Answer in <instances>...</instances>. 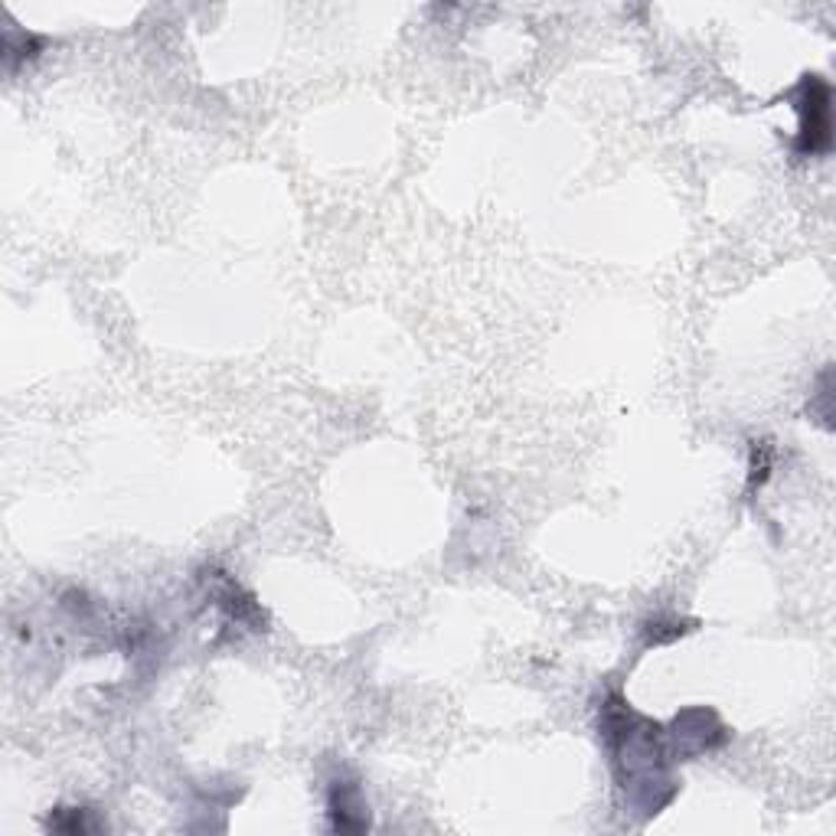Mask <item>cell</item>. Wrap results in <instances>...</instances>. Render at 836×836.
<instances>
[{
	"label": "cell",
	"mask_w": 836,
	"mask_h": 836,
	"mask_svg": "<svg viewBox=\"0 0 836 836\" xmlns=\"http://www.w3.org/2000/svg\"><path fill=\"white\" fill-rule=\"evenodd\" d=\"M328 814H331V830L340 834H363L370 830V807L360 790V784L350 778H336L328 794Z\"/></svg>",
	"instance_id": "obj_4"
},
{
	"label": "cell",
	"mask_w": 836,
	"mask_h": 836,
	"mask_svg": "<svg viewBox=\"0 0 836 836\" xmlns=\"http://www.w3.org/2000/svg\"><path fill=\"white\" fill-rule=\"evenodd\" d=\"M768 474H772V447L768 442H755L752 447V481H748V487H762L765 481H768Z\"/></svg>",
	"instance_id": "obj_8"
},
{
	"label": "cell",
	"mask_w": 836,
	"mask_h": 836,
	"mask_svg": "<svg viewBox=\"0 0 836 836\" xmlns=\"http://www.w3.org/2000/svg\"><path fill=\"white\" fill-rule=\"evenodd\" d=\"M787 102L800 118L794 134V154L797 158H824L834 148V89L824 75L807 72L800 82L787 92Z\"/></svg>",
	"instance_id": "obj_2"
},
{
	"label": "cell",
	"mask_w": 836,
	"mask_h": 836,
	"mask_svg": "<svg viewBox=\"0 0 836 836\" xmlns=\"http://www.w3.org/2000/svg\"><path fill=\"white\" fill-rule=\"evenodd\" d=\"M50 830H59V834H92L99 830V824L92 820V810L85 807H57L47 820Z\"/></svg>",
	"instance_id": "obj_6"
},
{
	"label": "cell",
	"mask_w": 836,
	"mask_h": 836,
	"mask_svg": "<svg viewBox=\"0 0 836 836\" xmlns=\"http://www.w3.org/2000/svg\"><path fill=\"white\" fill-rule=\"evenodd\" d=\"M40 50H43V37L23 33V30H17V27H7V30H3V62H7V72H17L20 62L37 59Z\"/></svg>",
	"instance_id": "obj_5"
},
{
	"label": "cell",
	"mask_w": 836,
	"mask_h": 836,
	"mask_svg": "<svg viewBox=\"0 0 836 836\" xmlns=\"http://www.w3.org/2000/svg\"><path fill=\"white\" fill-rule=\"evenodd\" d=\"M686 631H693V624H683V621H664V617H657V621H651V624H644V634H647V644H669V641H676V637H683Z\"/></svg>",
	"instance_id": "obj_7"
},
{
	"label": "cell",
	"mask_w": 836,
	"mask_h": 836,
	"mask_svg": "<svg viewBox=\"0 0 836 836\" xmlns=\"http://www.w3.org/2000/svg\"><path fill=\"white\" fill-rule=\"evenodd\" d=\"M667 745L673 762H689L703 752H713L728 742V728L719 723V716L706 706H693L673 716V723L664 725Z\"/></svg>",
	"instance_id": "obj_3"
},
{
	"label": "cell",
	"mask_w": 836,
	"mask_h": 836,
	"mask_svg": "<svg viewBox=\"0 0 836 836\" xmlns=\"http://www.w3.org/2000/svg\"><path fill=\"white\" fill-rule=\"evenodd\" d=\"M598 728L624 804L641 810V817H657L679 790L664 725L641 716L621 693H608L598 709Z\"/></svg>",
	"instance_id": "obj_1"
}]
</instances>
